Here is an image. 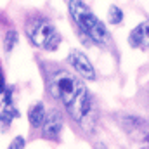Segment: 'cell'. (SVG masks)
<instances>
[{"mask_svg":"<svg viewBox=\"0 0 149 149\" xmlns=\"http://www.w3.org/2000/svg\"><path fill=\"white\" fill-rule=\"evenodd\" d=\"M40 68L43 73L45 92L50 95V99L59 102L73 121L90 128V121L95 118V101L83 80L56 63L47 61L42 63Z\"/></svg>","mask_w":149,"mask_h":149,"instance_id":"obj_1","label":"cell"},{"mask_svg":"<svg viewBox=\"0 0 149 149\" xmlns=\"http://www.w3.org/2000/svg\"><path fill=\"white\" fill-rule=\"evenodd\" d=\"M70 17L73 19L78 30V37L87 45L108 47L111 42V33L102 19H99L94 10L83 0H66Z\"/></svg>","mask_w":149,"mask_h":149,"instance_id":"obj_2","label":"cell"},{"mask_svg":"<svg viewBox=\"0 0 149 149\" xmlns=\"http://www.w3.org/2000/svg\"><path fill=\"white\" fill-rule=\"evenodd\" d=\"M23 31L28 42L40 50L52 52L63 42V37L57 31L56 24L42 14H30L23 23Z\"/></svg>","mask_w":149,"mask_h":149,"instance_id":"obj_3","label":"cell"},{"mask_svg":"<svg viewBox=\"0 0 149 149\" xmlns=\"http://www.w3.org/2000/svg\"><path fill=\"white\" fill-rule=\"evenodd\" d=\"M114 123L120 127V130L127 135L128 141H132L137 146L149 148V118L128 111L113 113Z\"/></svg>","mask_w":149,"mask_h":149,"instance_id":"obj_4","label":"cell"},{"mask_svg":"<svg viewBox=\"0 0 149 149\" xmlns=\"http://www.w3.org/2000/svg\"><path fill=\"white\" fill-rule=\"evenodd\" d=\"M66 63L71 68V71L76 73L80 78L88 80V81L97 80V70H95L94 63L88 59V56L85 52H81L78 49H71L68 57H66Z\"/></svg>","mask_w":149,"mask_h":149,"instance_id":"obj_5","label":"cell"},{"mask_svg":"<svg viewBox=\"0 0 149 149\" xmlns=\"http://www.w3.org/2000/svg\"><path fill=\"white\" fill-rule=\"evenodd\" d=\"M64 130V116L59 109H50L47 111V118L40 128V137L50 142H59L61 135Z\"/></svg>","mask_w":149,"mask_h":149,"instance_id":"obj_6","label":"cell"},{"mask_svg":"<svg viewBox=\"0 0 149 149\" xmlns=\"http://www.w3.org/2000/svg\"><path fill=\"white\" fill-rule=\"evenodd\" d=\"M128 45L132 49L149 50V19L139 23L128 35Z\"/></svg>","mask_w":149,"mask_h":149,"instance_id":"obj_7","label":"cell"},{"mask_svg":"<svg viewBox=\"0 0 149 149\" xmlns=\"http://www.w3.org/2000/svg\"><path fill=\"white\" fill-rule=\"evenodd\" d=\"M45 118H47V108L43 102H33L28 108V123L31 130H40Z\"/></svg>","mask_w":149,"mask_h":149,"instance_id":"obj_8","label":"cell"},{"mask_svg":"<svg viewBox=\"0 0 149 149\" xmlns=\"http://www.w3.org/2000/svg\"><path fill=\"white\" fill-rule=\"evenodd\" d=\"M21 114H19V109L14 106V104H9V106H3V109L0 111V128L2 130H7L10 128L12 121L17 120Z\"/></svg>","mask_w":149,"mask_h":149,"instance_id":"obj_9","label":"cell"},{"mask_svg":"<svg viewBox=\"0 0 149 149\" xmlns=\"http://www.w3.org/2000/svg\"><path fill=\"white\" fill-rule=\"evenodd\" d=\"M123 19H125V14H123L121 7L111 5V7L108 9V23H109V24H113V26H120V24L123 23Z\"/></svg>","mask_w":149,"mask_h":149,"instance_id":"obj_10","label":"cell"},{"mask_svg":"<svg viewBox=\"0 0 149 149\" xmlns=\"http://www.w3.org/2000/svg\"><path fill=\"white\" fill-rule=\"evenodd\" d=\"M17 42H19V33H17L16 30H9V31L3 35V50H5V52H12V50L16 49Z\"/></svg>","mask_w":149,"mask_h":149,"instance_id":"obj_11","label":"cell"},{"mask_svg":"<svg viewBox=\"0 0 149 149\" xmlns=\"http://www.w3.org/2000/svg\"><path fill=\"white\" fill-rule=\"evenodd\" d=\"M24 148H26V139L23 135H16L10 141V144L7 146V149H24Z\"/></svg>","mask_w":149,"mask_h":149,"instance_id":"obj_12","label":"cell"},{"mask_svg":"<svg viewBox=\"0 0 149 149\" xmlns=\"http://www.w3.org/2000/svg\"><path fill=\"white\" fill-rule=\"evenodd\" d=\"M7 88V83H5V73L2 70V64H0V95L3 94V90Z\"/></svg>","mask_w":149,"mask_h":149,"instance_id":"obj_13","label":"cell"},{"mask_svg":"<svg viewBox=\"0 0 149 149\" xmlns=\"http://www.w3.org/2000/svg\"><path fill=\"white\" fill-rule=\"evenodd\" d=\"M141 104H142V106H146V108L149 109V85L142 90V102H141Z\"/></svg>","mask_w":149,"mask_h":149,"instance_id":"obj_14","label":"cell"},{"mask_svg":"<svg viewBox=\"0 0 149 149\" xmlns=\"http://www.w3.org/2000/svg\"><path fill=\"white\" fill-rule=\"evenodd\" d=\"M94 149H109V148H108L106 142H95L94 144Z\"/></svg>","mask_w":149,"mask_h":149,"instance_id":"obj_15","label":"cell"}]
</instances>
